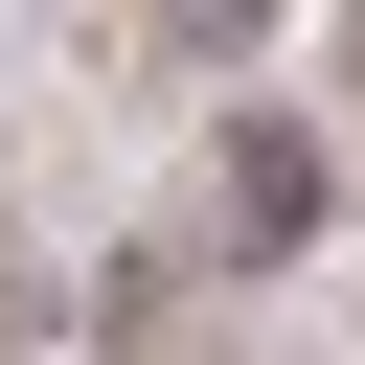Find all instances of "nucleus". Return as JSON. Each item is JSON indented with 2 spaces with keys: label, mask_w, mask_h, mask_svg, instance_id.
<instances>
[{
  "label": "nucleus",
  "mask_w": 365,
  "mask_h": 365,
  "mask_svg": "<svg viewBox=\"0 0 365 365\" xmlns=\"http://www.w3.org/2000/svg\"><path fill=\"white\" fill-rule=\"evenodd\" d=\"M319 205H342V182H319V137H297V114H228V137H205V274H297V251H319Z\"/></svg>",
  "instance_id": "nucleus-1"
},
{
  "label": "nucleus",
  "mask_w": 365,
  "mask_h": 365,
  "mask_svg": "<svg viewBox=\"0 0 365 365\" xmlns=\"http://www.w3.org/2000/svg\"><path fill=\"white\" fill-rule=\"evenodd\" d=\"M274 23H297V0H160V46H182V68H251Z\"/></svg>",
  "instance_id": "nucleus-2"
}]
</instances>
